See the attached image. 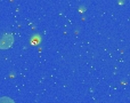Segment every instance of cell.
I'll return each mask as SVG.
<instances>
[{
	"label": "cell",
	"mask_w": 130,
	"mask_h": 103,
	"mask_svg": "<svg viewBox=\"0 0 130 103\" xmlns=\"http://www.w3.org/2000/svg\"><path fill=\"white\" fill-rule=\"evenodd\" d=\"M14 39H13V36L11 34H5L0 38V48H8L11 46L13 44Z\"/></svg>",
	"instance_id": "cell-1"
},
{
	"label": "cell",
	"mask_w": 130,
	"mask_h": 103,
	"mask_svg": "<svg viewBox=\"0 0 130 103\" xmlns=\"http://www.w3.org/2000/svg\"><path fill=\"white\" fill-rule=\"evenodd\" d=\"M0 103H14V101L11 99H9L8 96H4L0 97Z\"/></svg>",
	"instance_id": "cell-2"
}]
</instances>
